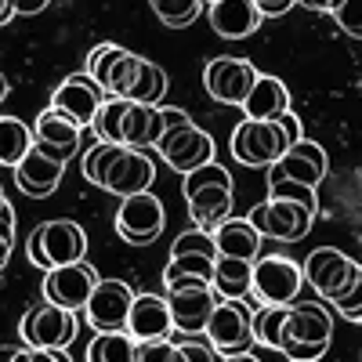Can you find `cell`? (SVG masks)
<instances>
[{
    "label": "cell",
    "instance_id": "1",
    "mask_svg": "<svg viewBox=\"0 0 362 362\" xmlns=\"http://www.w3.org/2000/svg\"><path fill=\"white\" fill-rule=\"evenodd\" d=\"M319 214V196L308 185H297V181L268 170V199L250 206V221L264 239H279V243H297L305 239L315 225Z\"/></svg>",
    "mask_w": 362,
    "mask_h": 362
},
{
    "label": "cell",
    "instance_id": "2",
    "mask_svg": "<svg viewBox=\"0 0 362 362\" xmlns=\"http://www.w3.org/2000/svg\"><path fill=\"white\" fill-rule=\"evenodd\" d=\"M83 177L90 185H98L119 199L148 192L156 181V163L148 160L145 148H131V145H109V141H95L83 153Z\"/></svg>",
    "mask_w": 362,
    "mask_h": 362
},
{
    "label": "cell",
    "instance_id": "3",
    "mask_svg": "<svg viewBox=\"0 0 362 362\" xmlns=\"http://www.w3.org/2000/svg\"><path fill=\"white\" fill-rule=\"evenodd\" d=\"M181 192H185L189 218H192L196 228L214 232L218 225H225L232 218V203H235V196H232V174L221 163H206V167L185 174Z\"/></svg>",
    "mask_w": 362,
    "mask_h": 362
},
{
    "label": "cell",
    "instance_id": "4",
    "mask_svg": "<svg viewBox=\"0 0 362 362\" xmlns=\"http://www.w3.org/2000/svg\"><path fill=\"white\" fill-rule=\"evenodd\" d=\"M25 257L33 261L37 268H44V272L87 261V232L76 221H69V218L44 221V225H37L33 232H29Z\"/></svg>",
    "mask_w": 362,
    "mask_h": 362
},
{
    "label": "cell",
    "instance_id": "5",
    "mask_svg": "<svg viewBox=\"0 0 362 362\" xmlns=\"http://www.w3.org/2000/svg\"><path fill=\"white\" fill-rule=\"evenodd\" d=\"M334 341V319L315 300H293L290 305V344L283 355L290 362H319Z\"/></svg>",
    "mask_w": 362,
    "mask_h": 362
},
{
    "label": "cell",
    "instance_id": "6",
    "mask_svg": "<svg viewBox=\"0 0 362 362\" xmlns=\"http://www.w3.org/2000/svg\"><path fill=\"white\" fill-rule=\"evenodd\" d=\"M163 286H167L163 297H167V305H170L177 334H189V337L206 334V322H210V315H214L218 300H221L218 290H214V283L185 276V279H170Z\"/></svg>",
    "mask_w": 362,
    "mask_h": 362
},
{
    "label": "cell",
    "instance_id": "7",
    "mask_svg": "<svg viewBox=\"0 0 362 362\" xmlns=\"http://www.w3.org/2000/svg\"><path fill=\"white\" fill-rule=\"evenodd\" d=\"M76 326H80V312H69L54 300H37L29 305L18 319V337L29 348H69L76 341Z\"/></svg>",
    "mask_w": 362,
    "mask_h": 362
},
{
    "label": "cell",
    "instance_id": "8",
    "mask_svg": "<svg viewBox=\"0 0 362 362\" xmlns=\"http://www.w3.org/2000/svg\"><path fill=\"white\" fill-rule=\"evenodd\" d=\"M362 279V264L351 261L348 254H341L337 247H319L305 257V283L326 300L334 305L337 297L351 293Z\"/></svg>",
    "mask_w": 362,
    "mask_h": 362
},
{
    "label": "cell",
    "instance_id": "9",
    "mask_svg": "<svg viewBox=\"0 0 362 362\" xmlns=\"http://www.w3.org/2000/svg\"><path fill=\"white\" fill-rule=\"evenodd\" d=\"M206 341L218 348V355H243L254 341V305L239 297H221L214 315L206 322Z\"/></svg>",
    "mask_w": 362,
    "mask_h": 362
},
{
    "label": "cell",
    "instance_id": "10",
    "mask_svg": "<svg viewBox=\"0 0 362 362\" xmlns=\"http://www.w3.org/2000/svg\"><path fill=\"white\" fill-rule=\"evenodd\" d=\"M214 268H218V243H214V232H206V228H189V232H181L174 239V247H170V261L163 268V283L170 279H206V283H214Z\"/></svg>",
    "mask_w": 362,
    "mask_h": 362
},
{
    "label": "cell",
    "instance_id": "11",
    "mask_svg": "<svg viewBox=\"0 0 362 362\" xmlns=\"http://www.w3.org/2000/svg\"><path fill=\"white\" fill-rule=\"evenodd\" d=\"M305 286V264L293 257L268 254L254 261V300L261 305H293Z\"/></svg>",
    "mask_w": 362,
    "mask_h": 362
},
{
    "label": "cell",
    "instance_id": "12",
    "mask_svg": "<svg viewBox=\"0 0 362 362\" xmlns=\"http://www.w3.org/2000/svg\"><path fill=\"white\" fill-rule=\"evenodd\" d=\"M290 148L283 127L276 119H243L232 131V156L243 167H272Z\"/></svg>",
    "mask_w": 362,
    "mask_h": 362
},
{
    "label": "cell",
    "instance_id": "13",
    "mask_svg": "<svg viewBox=\"0 0 362 362\" xmlns=\"http://www.w3.org/2000/svg\"><path fill=\"white\" fill-rule=\"evenodd\" d=\"M87 73L102 83V90L109 98H127L131 102V90H134L138 73H141V58L131 54L127 47H119V44H98L87 54Z\"/></svg>",
    "mask_w": 362,
    "mask_h": 362
},
{
    "label": "cell",
    "instance_id": "14",
    "mask_svg": "<svg viewBox=\"0 0 362 362\" xmlns=\"http://www.w3.org/2000/svg\"><path fill=\"white\" fill-rule=\"evenodd\" d=\"M167 228V210H163V199L153 196V192H138V196H127L119 199V210H116V232L124 243L131 247H145L160 239Z\"/></svg>",
    "mask_w": 362,
    "mask_h": 362
},
{
    "label": "cell",
    "instance_id": "15",
    "mask_svg": "<svg viewBox=\"0 0 362 362\" xmlns=\"http://www.w3.org/2000/svg\"><path fill=\"white\" fill-rule=\"evenodd\" d=\"M156 153L170 170H177L181 177H185V174H192L206 163H214V138L196 124H181V127H170L160 138Z\"/></svg>",
    "mask_w": 362,
    "mask_h": 362
},
{
    "label": "cell",
    "instance_id": "16",
    "mask_svg": "<svg viewBox=\"0 0 362 362\" xmlns=\"http://www.w3.org/2000/svg\"><path fill=\"white\" fill-rule=\"evenodd\" d=\"M257 66L250 58H235V54H221V58H210L206 69H203V83H206V95L214 102L225 105H243L247 95L257 83Z\"/></svg>",
    "mask_w": 362,
    "mask_h": 362
},
{
    "label": "cell",
    "instance_id": "17",
    "mask_svg": "<svg viewBox=\"0 0 362 362\" xmlns=\"http://www.w3.org/2000/svg\"><path fill=\"white\" fill-rule=\"evenodd\" d=\"M102 276L95 272V264L87 261H76V264H62V268H51L44 272V283H40V297L44 300H54V305H62L69 312H80L87 308L90 293L98 290Z\"/></svg>",
    "mask_w": 362,
    "mask_h": 362
},
{
    "label": "cell",
    "instance_id": "18",
    "mask_svg": "<svg viewBox=\"0 0 362 362\" xmlns=\"http://www.w3.org/2000/svg\"><path fill=\"white\" fill-rule=\"evenodd\" d=\"M181 124H192V116L185 109L131 102L127 112H124V145H131V148H156L160 138L170 127H181Z\"/></svg>",
    "mask_w": 362,
    "mask_h": 362
},
{
    "label": "cell",
    "instance_id": "19",
    "mask_svg": "<svg viewBox=\"0 0 362 362\" xmlns=\"http://www.w3.org/2000/svg\"><path fill=\"white\" fill-rule=\"evenodd\" d=\"M105 102H109V95H105L102 83L90 76L87 69L66 76L62 83L54 87V95H51V105L58 112H66L69 119H76L80 127H95V119H98Z\"/></svg>",
    "mask_w": 362,
    "mask_h": 362
},
{
    "label": "cell",
    "instance_id": "20",
    "mask_svg": "<svg viewBox=\"0 0 362 362\" xmlns=\"http://www.w3.org/2000/svg\"><path fill=\"white\" fill-rule=\"evenodd\" d=\"M134 297L138 293L124 279H102L98 290L90 293L87 308H83L87 326H95V334H105V329H127Z\"/></svg>",
    "mask_w": 362,
    "mask_h": 362
},
{
    "label": "cell",
    "instance_id": "21",
    "mask_svg": "<svg viewBox=\"0 0 362 362\" xmlns=\"http://www.w3.org/2000/svg\"><path fill=\"white\" fill-rule=\"evenodd\" d=\"M33 134H37V148H44L47 156L69 163L76 153H80V138H83V127L76 119H69L66 112H58L54 105H47L37 124H33Z\"/></svg>",
    "mask_w": 362,
    "mask_h": 362
},
{
    "label": "cell",
    "instance_id": "22",
    "mask_svg": "<svg viewBox=\"0 0 362 362\" xmlns=\"http://www.w3.org/2000/svg\"><path fill=\"white\" fill-rule=\"evenodd\" d=\"M206 22L221 40H247L254 37L264 15L254 0H210L206 4Z\"/></svg>",
    "mask_w": 362,
    "mask_h": 362
},
{
    "label": "cell",
    "instance_id": "23",
    "mask_svg": "<svg viewBox=\"0 0 362 362\" xmlns=\"http://www.w3.org/2000/svg\"><path fill=\"white\" fill-rule=\"evenodd\" d=\"M268 170H276L290 181H297V185H308V189H319V181L326 177L329 170V160H326V148L319 141H308L300 138L297 145H290L279 163H272Z\"/></svg>",
    "mask_w": 362,
    "mask_h": 362
},
{
    "label": "cell",
    "instance_id": "24",
    "mask_svg": "<svg viewBox=\"0 0 362 362\" xmlns=\"http://www.w3.org/2000/svg\"><path fill=\"white\" fill-rule=\"evenodd\" d=\"M62 174H66V163L47 156L44 148H33L18 167H15V189H22L25 196L33 199H44L51 196L58 185H62Z\"/></svg>",
    "mask_w": 362,
    "mask_h": 362
},
{
    "label": "cell",
    "instance_id": "25",
    "mask_svg": "<svg viewBox=\"0 0 362 362\" xmlns=\"http://www.w3.org/2000/svg\"><path fill=\"white\" fill-rule=\"evenodd\" d=\"M127 329H131L138 341H160V337H170L174 315H170L167 297H160V293H138V297H134V308H131V322H127Z\"/></svg>",
    "mask_w": 362,
    "mask_h": 362
},
{
    "label": "cell",
    "instance_id": "26",
    "mask_svg": "<svg viewBox=\"0 0 362 362\" xmlns=\"http://www.w3.org/2000/svg\"><path fill=\"white\" fill-rule=\"evenodd\" d=\"M247 112V119H279L283 112H290V90L279 76H268L261 73L254 90L247 95V102L239 105Z\"/></svg>",
    "mask_w": 362,
    "mask_h": 362
},
{
    "label": "cell",
    "instance_id": "27",
    "mask_svg": "<svg viewBox=\"0 0 362 362\" xmlns=\"http://www.w3.org/2000/svg\"><path fill=\"white\" fill-rule=\"evenodd\" d=\"M261 232L254 228L250 218H228L225 225L214 228V243L221 257H243V261H257L261 257Z\"/></svg>",
    "mask_w": 362,
    "mask_h": 362
},
{
    "label": "cell",
    "instance_id": "28",
    "mask_svg": "<svg viewBox=\"0 0 362 362\" xmlns=\"http://www.w3.org/2000/svg\"><path fill=\"white\" fill-rule=\"evenodd\" d=\"M254 341L261 348L283 351L290 344V305H261L254 312Z\"/></svg>",
    "mask_w": 362,
    "mask_h": 362
},
{
    "label": "cell",
    "instance_id": "29",
    "mask_svg": "<svg viewBox=\"0 0 362 362\" xmlns=\"http://www.w3.org/2000/svg\"><path fill=\"white\" fill-rule=\"evenodd\" d=\"M214 290H218V297H239V300H247V297L254 293V261L221 257V254H218Z\"/></svg>",
    "mask_w": 362,
    "mask_h": 362
},
{
    "label": "cell",
    "instance_id": "30",
    "mask_svg": "<svg viewBox=\"0 0 362 362\" xmlns=\"http://www.w3.org/2000/svg\"><path fill=\"white\" fill-rule=\"evenodd\" d=\"M87 362H138V337L131 329H105L87 344Z\"/></svg>",
    "mask_w": 362,
    "mask_h": 362
},
{
    "label": "cell",
    "instance_id": "31",
    "mask_svg": "<svg viewBox=\"0 0 362 362\" xmlns=\"http://www.w3.org/2000/svg\"><path fill=\"white\" fill-rule=\"evenodd\" d=\"M0 160H4V167H18L29 153L37 148V134H33V127H25L18 116H4L0 119Z\"/></svg>",
    "mask_w": 362,
    "mask_h": 362
},
{
    "label": "cell",
    "instance_id": "32",
    "mask_svg": "<svg viewBox=\"0 0 362 362\" xmlns=\"http://www.w3.org/2000/svg\"><path fill=\"white\" fill-rule=\"evenodd\" d=\"M167 73L156 66V62H148V58H141V73H138V83L131 90V102H141V105H163L167 98Z\"/></svg>",
    "mask_w": 362,
    "mask_h": 362
},
{
    "label": "cell",
    "instance_id": "33",
    "mask_svg": "<svg viewBox=\"0 0 362 362\" xmlns=\"http://www.w3.org/2000/svg\"><path fill=\"white\" fill-rule=\"evenodd\" d=\"M148 8L156 11V18L163 25L185 29V25H192L206 11V0H148Z\"/></svg>",
    "mask_w": 362,
    "mask_h": 362
},
{
    "label": "cell",
    "instance_id": "34",
    "mask_svg": "<svg viewBox=\"0 0 362 362\" xmlns=\"http://www.w3.org/2000/svg\"><path fill=\"white\" fill-rule=\"evenodd\" d=\"M127 98H109L95 119V134L98 141H109V145H124V112H127Z\"/></svg>",
    "mask_w": 362,
    "mask_h": 362
},
{
    "label": "cell",
    "instance_id": "35",
    "mask_svg": "<svg viewBox=\"0 0 362 362\" xmlns=\"http://www.w3.org/2000/svg\"><path fill=\"white\" fill-rule=\"evenodd\" d=\"M138 362H185V351H181V344H174L170 337L138 341Z\"/></svg>",
    "mask_w": 362,
    "mask_h": 362
},
{
    "label": "cell",
    "instance_id": "36",
    "mask_svg": "<svg viewBox=\"0 0 362 362\" xmlns=\"http://www.w3.org/2000/svg\"><path fill=\"white\" fill-rule=\"evenodd\" d=\"M4 362H73L66 355V348H29V344H18V348H4Z\"/></svg>",
    "mask_w": 362,
    "mask_h": 362
},
{
    "label": "cell",
    "instance_id": "37",
    "mask_svg": "<svg viewBox=\"0 0 362 362\" xmlns=\"http://www.w3.org/2000/svg\"><path fill=\"white\" fill-rule=\"evenodd\" d=\"M334 22L341 25L344 37L362 40V0H341L337 11H334Z\"/></svg>",
    "mask_w": 362,
    "mask_h": 362
},
{
    "label": "cell",
    "instance_id": "38",
    "mask_svg": "<svg viewBox=\"0 0 362 362\" xmlns=\"http://www.w3.org/2000/svg\"><path fill=\"white\" fill-rule=\"evenodd\" d=\"M0 225H4V239H0V264H8L15 250V206L11 199H0Z\"/></svg>",
    "mask_w": 362,
    "mask_h": 362
},
{
    "label": "cell",
    "instance_id": "39",
    "mask_svg": "<svg viewBox=\"0 0 362 362\" xmlns=\"http://www.w3.org/2000/svg\"><path fill=\"white\" fill-rule=\"evenodd\" d=\"M329 308L341 312V319H348V322H362V279H358V286H355L351 293L337 297Z\"/></svg>",
    "mask_w": 362,
    "mask_h": 362
},
{
    "label": "cell",
    "instance_id": "40",
    "mask_svg": "<svg viewBox=\"0 0 362 362\" xmlns=\"http://www.w3.org/2000/svg\"><path fill=\"white\" fill-rule=\"evenodd\" d=\"M51 0H4V11H0V22H11L15 15H40Z\"/></svg>",
    "mask_w": 362,
    "mask_h": 362
},
{
    "label": "cell",
    "instance_id": "41",
    "mask_svg": "<svg viewBox=\"0 0 362 362\" xmlns=\"http://www.w3.org/2000/svg\"><path fill=\"white\" fill-rule=\"evenodd\" d=\"M181 351H185V362H218V348L210 341H185L181 344Z\"/></svg>",
    "mask_w": 362,
    "mask_h": 362
},
{
    "label": "cell",
    "instance_id": "42",
    "mask_svg": "<svg viewBox=\"0 0 362 362\" xmlns=\"http://www.w3.org/2000/svg\"><path fill=\"white\" fill-rule=\"evenodd\" d=\"M276 124L283 127V134H286V141H290V145H297L300 138H305V134H300V119L293 116V109H290V112H283V116L276 119Z\"/></svg>",
    "mask_w": 362,
    "mask_h": 362
},
{
    "label": "cell",
    "instance_id": "43",
    "mask_svg": "<svg viewBox=\"0 0 362 362\" xmlns=\"http://www.w3.org/2000/svg\"><path fill=\"white\" fill-rule=\"evenodd\" d=\"M254 4L261 8L264 18H279V15H286V11L297 4V0H254Z\"/></svg>",
    "mask_w": 362,
    "mask_h": 362
},
{
    "label": "cell",
    "instance_id": "44",
    "mask_svg": "<svg viewBox=\"0 0 362 362\" xmlns=\"http://www.w3.org/2000/svg\"><path fill=\"white\" fill-rule=\"evenodd\" d=\"M297 4H300V8H308V11H329V15H334L341 0H297Z\"/></svg>",
    "mask_w": 362,
    "mask_h": 362
},
{
    "label": "cell",
    "instance_id": "45",
    "mask_svg": "<svg viewBox=\"0 0 362 362\" xmlns=\"http://www.w3.org/2000/svg\"><path fill=\"white\" fill-rule=\"evenodd\" d=\"M221 362H261V358L250 355V351H243V355H221Z\"/></svg>",
    "mask_w": 362,
    "mask_h": 362
},
{
    "label": "cell",
    "instance_id": "46",
    "mask_svg": "<svg viewBox=\"0 0 362 362\" xmlns=\"http://www.w3.org/2000/svg\"><path fill=\"white\" fill-rule=\"evenodd\" d=\"M206 4H210V0H206Z\"/></svg>",
    "mask_w": 362,
    "mask_h": 362
}]
</instances>
